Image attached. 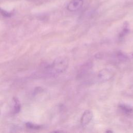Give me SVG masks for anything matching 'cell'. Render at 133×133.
<instances>
[{"mask_svg":"<svg viewBox=\"0 0 133 133\" xmlns=\"http://www.w3.org/2000/svg\"><path fill=\"white\" fill-rule=\"evenodd\" d=\"M68 60L65 57H61L56 60L51 66L53 73H60L64 71L68 66Z\"/></svg>","mask_w":133,"mask_h":133,"instance_id":"cell-1","label":"cell"},{"mask_svg":"<svg viewBox=\"0 0 133 133\" xmlns=\"http://www.w3.org/2000/svg\"><path fill=\"white\" fill-rule=\"evenodd\" d=\"M83 4V0H71L68 3L66 8L70 11H75L79 9Z\"/></svg>","mask_w":133,"mask_h":133,"instance_id":"cell-2","label":"cell"},{"mask_svg":"<svg viewBox=\"0 0 133 133\" xmlns=\"http://www.w3.org/2000/svg\"><path fill=\"white\" fill-rule=\"evenodd\" d=\"M93 114L90 110H86L83 114L81 118V124L83 127H86L91 121Z\"/></svg>","mask_w":133,"mask_h":133,"instance_id":"cell-3","label":"cell"},{"mask_svg":"<svg viewBox=\"0 0 133 133\" xmlns=\"http://www.w3.org/2000/svg\"><path fill=\"white\" fill-rule=\"evenodd\" d=\"M113 75H114L113 72L109 69H103L102 70L100 71L98 74L99 79L102 81L109 80Z\"/></svg>","mask_w":133,"mask_h":133,"instance_id":"cell-4","label":"cell"},{"mask_svg":"<svg viewBox=\"0 0 133 133\" xmlns=\"http://www.w3.org/2000/svg\"><path fill=\"white\" fill-rule=\"evenodd\" d=\"M119 107L122 110V111L123 112V113L126 114H130L133 112L132 109L128 105L122 104L119 105Z\"/></svg>","mask_w":133,"mask_h":133,"instance_id":"cell-5","label":"cell"},{"mask_svg":"<svg viewBox=\"0 0 133 133\" xmlns=\"http://www.w3.org/2000/svg\"><path fill=\"white\" fill-rule=\"evenodd\" d=\"M13 100H14V113L15 114H17L20 110V108H21L20 103V101H19V100L18 99V98H16V97H14L13 98Z\"/></svg>","mask_w":133,"mask_h":133,"instance_id":"cell-6","label":"cell"},{"mask_svg":"<svg viewBox=\"0 0 133 133\" xmlns=\"http://www.w3.org/2000/svg\"><path fill=\"white\" fill-rule=\"evenodd\" d=\"M129 31V28H128V24L127 22H125L124 25V27L123 30H122V31L121 32L120 34H119V36L121 37H123L124 36H125Z\"/></svg>","mask_w":133,"mask_h":133,"instance_id":"cell-7","label":"cell"},{"mask_svg":"<svg viewBox=\"0 0 133 133\" xmlns=\"http://www.w3.org/2000/svg\"><path fill=\"white\" fill-rule=\"evenodd\" d=\"M26 126L27 128L31 129H39L41 128V126L38 125H36L32 124L31 123H26Z\"/></svg>","mask_w":133,"mask_h":133,"instance_id":"cell-8","label":"cell"},{"mask_svg":"<svg viewBox=\"0 0 133 133\" xmlns=\"http://www.w3.org/2000/svg\"><path fill=\"white\" fill-rule=\"evenodd\" d=\"M0 14H1L2 16L6 17H10L12 16V13L7 12V11L4 10L2 8H0Z\"/></svg>","mask_w":133,"mask_h":133,"instance_id":"cell-9","label":"cell"}]
</instances>
